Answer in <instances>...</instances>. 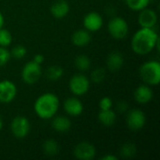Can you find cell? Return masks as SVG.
Segmentation results:
<instances>
[{"label":"cell","instance_id":"cell-26","mask_svg":"<svg viewBox=\"0 0 160 160\" xmlns=\"http://www.w3.org/2000/svg\"><path fill=\"white\" fill-rule=\"evenodd\" d=\"M12 42V36L8 29L0 28V46L8 47Z\"/></svg>","mask_w":160,"mask_h":160},{"label":"cell","instance_id":"cell-11","mask_svg":"<svg viewBox=\"0 0 160 160\" xmlns=\"http://www.w3.org/2000/svg\"><path fill=\"white\" fill-rule=\"evenodd\" d=\"M84 29L89 32H97L103 26V18L98 12L92 11L87 13L82 20Z\"/></svg>","mask_w":160,"mask_h":160},{"label":"cell","instance_id":"cell-23","mask_svg":"<svg viewBox=\"0 0 160 160\" xmlns=\"http://www.w3.org/2000/svg\"><path fill=\"white\" fill-rule=\"evenodd\" d=\"M137 153V146L132 142H127L122 145L120 149V155L126 158H132Z\"/></svg>","mask_w":160,"mask_h":160},{"label":"cell","instance_id":"cell-29","mask_svg":"<svg viewBox=\"0 0 160 160\" xmlns=\"http://www.w3.org/2000/svg\"><path fill=\"white\" fill-rule=\"evenodd\" d=\"M100 111H106V110H111L113 106L112 99L109 97H104L99 100L98 103Z\"/></svg>","mask_w":160,"mask_h":160},{"label":"cell","instance_id":"cell-1","mask_svg":"<svg viewBox=\"0 0 160 160\" xmlns=\"http://www.w3.org/2000/svg\"><path fill=\"white\" fill-rule=\"evenodd\" d=\"M159 37L153 28L141 27L132 37L131 48L138 55L150 53L155 48L158 50Z\"/></svg>","mask_w":160,"mask_h":160},{"label":"cell","instance_id":"cell-13","mask_svg":"<svg viewBox=\"0 0 160 160\" xmlns=\"http://www.w3.org/2000/svg\"><path fill=\"white\" fill-rule=\"evenodd\" d=\"M64 110L67 114L76 117L80 116L83 112V105L77 98H68L64 102Z\"/></svg>","mask_w":160,"mask_h":160},{"label":"cell","instance_id":"cell-25","mask_svg":"<svg viewBox=\"0 0 160 160\" xmlns=\"http://www.w3.org/2000/svg\"><path fill=\"white\" fill-rule=\"evenodd\" d=\"M106 77V70L103 68H97L91 72V81L95 83H101Z\"/></svg>","mask_w":160,"mask_h":160},{"label":"cell","instance_id":"cell-10","mask_svg":"<svg viewBox=\"0 0 160 160\" xmlns=\"http://www.w3.org/2000/svg\"><path fill=\"white\" fill-rule=\"evenodd\" d=\"M17 95L15 83L8 80L0 82V103L8 104L14 100Z\"/></svg>","mask_w":160,"mask_h":160},{"label":"cell","instance_id":"cell-19","mask_svg":"<svg viewBox=\"0 0 160 160\" xmlns=\"http://www.w3.org/2000/svg\"><path fill=\"white\" fill-rule=\"evenodd\" d=\"M98 119L101 125L105 127H112L116 122V113L112 109L106 111H100L98 112Z\"/></svg>","mask_w":160,"mask_h":160},{"label":"cell","instance_id":"cell-20","mask_svg":"<svg viewBox=\"0 0 160 160\" xmlns=\"http://www.w3.org/2000/svg\"><path fill=\"white\" fill-rule=\"evenodd\" d=\"M42 150L45 155L49 157H53L56 156L59 152V145L56 141L52 139L46 140L43 144H42Z\"/></svg>","mask_w":160,"mask_h":160},{"label":"cell","instance_id":"cell-5","mask_svg":"<svg viewBox=\"0 0 160 160\" xmlns=\"http://www.w3.org/2000/svg\"><path fill=\"white\" fill-rule=\"evenodd\" d=\"M42 68L41 65L34 61L27 62L22 69V79L26 84L36 83L41 77Z\"/></svg>","mask_w":160,"mask_h":160},{"label":"cell","instance_id":"cell-15","mask_svg":"<svg viewBox=\"0 0 160 160\" xmlns=\"http://www.w3.org/2000/svg\"><path fill=\"white\" fill-rule=\"evenodd\" d=\"M106 63H107V68L110 71L116 72L123 68L125 64V58L123 53H121L118 51H113L108 55Z\"/></svg>","mask_w":160,"mask_h":160},{"label":"cell","instance_id":"cell-33","mask_svg":"<svg viewBox=\"0 0 160 160\" xmlns=\"http://www.w3.org/2000/svg\"><path fill=\"white\" fill-rule=\"evenodd\" d=\"M4 23H5V19H4V16H3L2 12L0 11V28L3 27Z\"/></svg>","mask_w":160,"mask_h":160},{"label":"cell","instance_id":"cell-7","mask_svg":"<svg viewBox=\"0 0 160 160\" xmlns=\"http://www.w3.org/2000/svg\"><path fill=\"white\" fill-rule=\"evenodd\" d=\"M10 130L12 135L17 139L25 138L30 131V122L29 120L22 115H18L13 118L10 124Z\"/></svg>","mask_w":160,"mask_h":160},{"label":"cell","instance_id":"cell-31","mask_svg":"<svg viewBox=\"0 0 160 160\" xmlns=\"http://www.w3.org/2000/svg\"><path fill=\"white\" fill-rule=\"evenodd\" d=\"M33 61H34V62H36L37 64L41 65V64L44 62V56H43L42 54H40V53H38V54H36V55L34 56Z\"/></svg>","mask_w":160,"mask_h":160},{"label":"cell","instance_id":"cell-14","mask_svg":"<svg viewBox=\"0 0 160 160\" xmlns=\"http://www.w3.org/2000/svg\"><path fill=\"white\" fill-rule=\"evenodd\" d=\"M153 98L154 92L147 84H142L134 91V98L140 104H147L152 101Z\"/></svg>","mask_w":160,"mask_h":160},{"label":"cell","instance_id":"cell-16","mask_svg":"<svg viewBox=\"0 0 160 160\" xmlns=\"http://www.w3.org/2000/svg\"><path fill=\"white\" fill-rule=\"evenodd\" d=\"M70 7L68 1L66 0H57L51 7V13L55 19H63L69 12Z\"/></svg>","mask_w":160,"mask_h":160},{"label":"cell","instance_id":"cell-6","mask_svg":"<svg viewBox=\"0 0 160 160\" xmlns=\"http://www.w3.org/2000/svg\"><path fill=\"white\" fill-rule=\"evenodd\" d=\"M69 90L77 97L85 95L90 88V80L83 74L79 73L72 76L69 80Z\"/></svg>","mask_w":160,"mask_h":160},{"label":"cell","instance_id":"cell-27","mask_svg":"<svg viewBox=\"0 0 160 160\" xmlns=\"http://www.w3.org/2000/svg\"><path fill=\"white\" fill-rule=\"evenodd\" d=\"M26 52H27V50L23 45H17L14 48H12L10 52V55L11 57L15 59H22L25 56Z\"/></svg>","mask_w":160,"mask_h":160},{"label":"cell","instance_id":"cell-24","mask_svg":"<svg viewBox=\"0 0 160 160\" xmlns=\"http://www.w3.org/2000/svg\"><path fill=\"white\" fill-rule=\"evenodd\" d=\"M151 0H126L127 6L134 11H141L148 7Z\"/></svg>","mask_w":160,"mask_h":160},{"label":"cell","instance_id":"cell-21","mask_svg":"<svg viewBox=\"0 0 160 160\" xmlns=\"http://www.w3.org/2000/svg\"><path fill=\"white\" fill-rule=\"evenodd\" d=\"M74 65L76 67L77 69H79L80 71L83 72L86 71L90 68L91 67V60L89 59V57L85 54H80L78 55L75 60H74Z\"/></svg>","mask_w":160,"mask_h":160},{"label":"cell","instance_id":"cell-12","mask_svg":"<svg viewBox=\"0 0 160 160\" xmlns=\"http://www.w3.org/2000/svg\"><path fill=\"white\" fill-rule=\"evenodd\" d=\"M138 22L141 27L154 28V26L158 22V14L154 9L145 8L141 10L138 18Z\"/></svg>","mask_w":160,"mask_h":160},{"label":"cell","instance_id":"cell-30","mask_svg":"<svg viewBox=\"0 0 160 160\" xmlns=\"http://www.w3.org/2000/svg\"><path fill=\"white\" fill-rule=\"evenodd\" d=\"M128 106L127 102H126V101H124V100L120 101V102L117 104V110H118L120 112H126V111L128 110Z\"/></svg>","mask_w":160,"mask_h":160},{"label":"cell","instance_id":"cell-34","mask_svg":"<svg viewBox=\"0 0 160 160\" xmlns=\"http://www.w3.org/2000/svg\"><path fill=\"white\" fill-rule=\"evenodd\" d=\"M3 126H4V121H3V118H2V116H1V114H0V131H1L2 128H3Z\"/></svg>","mask_w":160,"mask_h":160},{"label":"cell","instance_id":"cell-17","mask_svg":"<svg viewBox=\"0 0 160 160\" xmlns=\"http://www.w3.org/2000/svg\"><path fill=\"white\" fill-rule=\"evenodd\" d=\"M52 128L58 133H66L71 128V121L67 116L59 115L53 116L52 121Z\"/></svg>","mask_w":160,"mask_h":160},{"label":"cell","instance_id":"cell-32","mask_svg":"<svg viewBox=\"0 0 160 160\" xmlns=\"http://www.w3.org/2000/svg\"><path fill=\"white\" fill-rule=\"evenodd\" d=\"M101 160H118V158L114 155H105L101 158Z\"/></svg>","mask_w":160,"mask_h":160},{"label":"cell","instance_id":"cell-8","mask_svg":"<svg viewBox=\"0 0 160 160\" xmlns=\"http://www.w3.org/2000/svg\"><path fill=\"white\" fill-rule=\"evenodd\" d=\"M145 113L139 109H132L127 115V126L132 131H139L145 126Z\"/></svg>","mask_w":160,"mask_h":160},{"label":"cell","instance_id":"cell-18","mask_svg":"<svg viewBox=\"0 0 160 160\" xmlns=\"http://www.w3.org/2000/svg\"><path fill=\"white\" fill-rule=\"evenodd\" d=\"M72 43L77 47H84L88 45L91 41L90 32L86 29H80L73 33L71 37Z\"/></svg>","mask_w":160,"mask_h":160},{"label":"cell","instance_id":"cell-22","mask_svg":"<svg viewBox=\"0 0 160 160\" xmlns=\"http://www.w3.org/2000/svg\"><path fill=\"white\" fill-rule=\"evenodd\" d=\"M64 75V68L60 66H51L46 71V76L48 80L55 82L62 78Z\"/></svg>","mask_w":160,"mask_h":160},{"label":"cell","instance_id":"cell-9","mask_svg":"<svg viewBox=\"0 0 160 160\" xmlns=\"http://www.w3.org/2000/svg\"><path fill=\"white\" fill-rule=\"evenodd\" d=\"M97 154V150L94 146V144L87 142H82L78 143L74 150H73V155L77 159L80 160H92L95 158Z\"/></svg>","mask_w":160,"mask_h":160},{"label":"cell","instance_id":"cell-28","mask_svg":"<svg viewBox=\"0 0 160 160\" xmlns=\"http://www.w3.org/2000/svg\"><path fill=\"white\" fill-rule=\"evenodd\" d=\"M10 52L6 47H1L0 46V67L6 66L8 61L10 60Z\"/></svg>","mask_w":160,"mask_h":160},{"label":"cell","instance_id":"cell-2","mask_svg":"<svg viewBox=\"0 0 160 160\" xmlns=\"http://www.w3.org/2000/svg\"><path fill=\"white\" fill-rule=\"evenodd\" d=\"M60 101L53 93H44L40 95L34 103L36 114L42 120L52 119L58 112Z\"/></svg>","mask_w":160,"mask_h":160},{"label":"cell","instance_id":"cell-4","mask_svg":"<svg viewBox=\"0 0 160 160\" xmlns=\"http://www.w3.org/2000/svg\"><path fill=\"white\" fill-rule=\"evenodd\" d=\"M108 31L115 39H123L128 35L129 27L127 21L121 17H113L108 23Z\"/></svg>","mask_w":160,"mask_h":160},{"label":"cell","instance_id":"cell-3","mask_svg":"<svg viewBox=\"0 0 160 160\" xmlns=\"http://www.w3.org/2000/svg\"><path fill=\"white\" fill-rule=\"evenodd\" d=\"M140 77L147 85H158L160 82V63L151 60L143 63L140 68Z\"/></svg>","mask_w":160,"mask_h":160}]
</instances>
